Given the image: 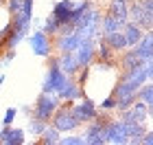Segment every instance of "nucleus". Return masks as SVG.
Instances as JSON below:
<instances>
[{"label":"nucleus","mask_w":153,"mask_h":145,"mask_svg":"<svg viewBox=\"0 0 153 145\" xmlns=\"http://www.w3.org/2000/svg\"><path fill=\"white\" fill-rule=\"evenodd\" d=\"M2 84H4V75H0V88H2Z\"/></svg>","instance_id":"obj_33"},{"label":"nucleus","mask_w":153,"mask_h":145,"mask_svg":"<svg viewBox=\"0 0 153 145\" xmlns=\"http://www.w3.org/2000/svg\"><path fill=\"white\" fill-rule=\"evenodd\" d=\"M72 7H74L72 0H59V2H55L51 16L57 20L59 24H68V22H70V11H72Z\"/></svg>","instance_id":"obj_13"},{"label":"nucleus","mask_w":153,"mask_h":145,"mask_svg":"<svg viewBox=\"0 0 153 145\" xmlns=\"http://www.w3.org/2000/svg\"><path fill=\"white\" fill-rule=\"evenodd\" d=\"M125 128H127V136H129V143L134 145H140V139L142 134L147 132V125L140 121H134V123H125Z\"/></svg>","instance_id":"obj_20"},{"label":"nucleus","mask_w":153,"mask_h":145,"mask_svg":"<svg viewBox=\"0 0 153 145\" xmlns=\"http://www.w3.org/2000/svg\"><path fill=\"white\" fill-rule=\"evenodd\" d=\"M29 42H31V48H33V53H35L37 57H51V53H53V42H51V38H48L42 29L31 33Z\"/></svg>","instance_id":"obj_7"},{"label":"nucleus","mask_w":153,"mask_h":145,"mask_svg":"<svg viewBox=\"0 0 153 145\" xmlns=\"http://www.w3.org/2000/svg\"><path fill=\"white\" fill-rule=\"evenodd\" d=\"M96 106H99V110H103V112H112V110H116V97L107 95L105 99H103L101 103H96Z\"/></svg>","instance_id":"obj_28"},{"label":"nucleus","mask_w":153,"mask_h":145,"mask_svg":"<svg viewBox=\"0 0 153 145\" xmlns=\"http://www.w3.org/2000/svg\"><path fill=\"white\" fill-rule=\"evenodd\" d=\"M107 13H109V16H114V18H118L125 24L129 20V0H109Z\"/></svg>","instance_id":"obj_16"},{"label":"nucleus","mask_w":153,"mask_h":145,"mask_svg":"<svg viewBox=\"0 0 153 145\" xmlns=\"http://www.w3.org/2000/svg\"><path fill=\"white\" fill-rule=\"evenodd\" d=\"M59 103L61 99L57 95H51V92H42L37 97V101H35V106H33V116L39 121H51V116L55 114V110L59 108Z\"/></svg>","instance_id":"obj_2"},{"label":"nucleus","mask_w":153,"mask_h":145,"mask_svg":"<svg viewBox=\"0 0 153 145\" xmlns=\"http://www.w3.org/2000/svg\"><path fill=\"white\" fill-rule=\"evenodd\" d=\"M16 116H18V108H7L4 110V116H2V125H13Z\"/></svg>","instance_id":"obj_30"},{"label":"nucleus","mask_w":153,"mask_h":145,"mask_svg":"<svg viewBox=\"0 0 153 145\" xmlns=\"http://www.w3.org/2000/svg\"><path fill=\"white\" fill-rule=\"evenodd\" d=\"M57 64H59V68L68 75V77H74L76 71L81 68L79 64H76V57H74V53H72V51H68V53H59Z\"/></svg>","instance_id":"obj_15"},{"label":"nucleus","mask_w":153,"mask_h":145,"mask_svg":"<svg viewBox=\"0 0 153 145\" xmlns=\"http://www.w3.org/2000/svg\"><path fill=\"white\" fill-rule=\"evenodd\" d=\"M20 112H22V114H31V106H22V108H20Z\"/></svg>","instance_id":"obj_32"},{"label":"nucleus","mask_w":153,"mask_h":145,"mask_svg":"<svg viewBox=\"0 0 153 145\" xmlns=\"http://www.w3.org/2000/svg\"><path fill=\"white\" fill-rule=\"evenodd\" d=\"M140 64H144V62L134 53V48H125V51L120 53V59H118L120 71H129V68H136V66H140Z\"/></svg>","instance_id":"obj_18"},{"label":"nucleus","mask_w":153,"mask_h":145,"mask_svg":"<svg viewBox=\"0 0 153 145\" xmlns=\"http://www.w3.org/2000/svg\"><path fill=\"white\" fill-rule=\"evenodd\" d=\"M59 136H61L59 130H55L53 125H46L44 132L39 134V143L42 145H57L59 143Z\"/></svg>","instance_id":"obj_24"},{"label":"nucleus","mask_w":153,"mask_h":145,"mask_svg":"<svg viewBox=\"0 0 153 145\" xmlns=\"http://www.w3.org/2000/svg\"><path fill=\"white\" fill-rule=\"evenodd\" d=\"M123 29V22L114 16H101V24H99V31L101 35H107V33H114V31H120Z\"/></svg>","instance_id":"obj_19"},{"label":"nucleus","mask_w":153,"mask_h":145,"mask_svg":"<svg viewBox=\"0 0 153 145\" xmlns=\"http://www.w3.org/2000/svg\"><path fill=\"white\" fill-rule=\"evenodd\" d=\"M129 48H134V53L142 62H151V57H153V33L144 31V35L140 38V42H138L136 46H129Z\"/></svg>","instance_id":"obj_10"},{"label":"nucleus","mask_w":153,"mask_h":145,"mask_svg":"<svg viewBox=\"0 0 153 145\" xmlns=\"http://www.w3.org/2000/svg\"><path fill=\"white\" fill-rule=\"evenodd\" d=\"M101 38L107 42V46L112 48L114 53H123L125 48H129L127 46V40H125V35H123V29L120 31H114V33H107V35H101Z\"/></svg>","instance_id":"obj_17"},{"label":"nucleus","mask_w":153,"mask_h":145,"mask_svg":"<svg viewBox=\"0 0 153 145\" xmlns=\"http://www.w3.org/2000/svg\"><path fill=\"white\" fill-rule=\"evenodd\" d=\"M136 101V95H123V97H116V110L123 112V110L131 108V103Z\"/></svg>","instance_id":"obj_27"},{"label":"nucleus","mask_w":153,"mask_h":145,"mask_svg":"<svg viewBox=\"0 0 153 145\" xmlns=\"http://www.w3.org/2000/svg\"><path fill=\"white\" fill-rule=\"evenodd\" d=\"M79 42H81L79 33L72 31V33H66V35H57V42L53 44V48L59 53H68V51H74L79 46Z\"/></svg>","instance_id":"obj_12"},{"label":"nucleus","mask_w":153,"mask_h":145,"mask_svg":"<svg viewBox=\"0 0 153 145\" xmlns=\"http://www.w3.org/2000/svg\"><path fill=\"white\" fill-rule=\"evenodd\" d=\"M81 103H72V114H74V119L81 123V125H85L88 121H92V119H96V114H99V106L90 99V97H85L83 95L81 99H79Z\"/></svg>","instance_id":"obj_5"},{"label":"nucleus","mask_w":153,"mask_h":145,"mask_svg":"<svg viewBox=\"0 0 153 145\" xmlns=\"http://www.w3.org/2000/svg\"><path fill=\"white\" fill-rule=\"evenodd\" d=\"M151 112H153V110H149L142 101L136 99L134 103H131V108H127V110H123V112H120V119H123L125 123H134V121L144 123V121L151 116Z\"/></svg>","instance_id":"obj_8"},{"label":"nucleus","mask_w":153,"mask_h":145,"mask_svg":"<svg viewBox=\"0 0 153 145\" xmlns=\"http://www.w3.org/2000/svg\"><path fill=\"white\" fill-rule=\"evenodd\" d=\"M96 40H81L79 46L74 48V57H76V64L79 66H92L94 59H96Z\"/></svg>","instance_id":"obj_6"},{"label":"nucleus","mask_w":153,"mask_h":145,"mask_svg":"<svg viewBox=\"0 0 153 145\" xmlns=\"http://www.w3.org/2000/svg\"><path fill=\"white\" fill-rule=\"evenodd\" d=\"M129 2H131V0H129Z\"/></svg>","instance_id":"obj_34"},{"label":"nucleus","mask_w":153,"mask_h":145,"mask_svg":"<svg viewBox=\"0 0 153 145\" xmlns=\"http://www.w3.org/2000/svg\"><path fill=\"white\" fill-rule=\"evenodd\" d=\"M68 81V75L59 68L57 64V57L51 59V64H48V73L44 77V84H42V92H51V95H57L61 90V86H64Z\"/></svg>","instance_id":"obj_3"},{"label":"nucleus","mask_w":153,"mask_h":145,"mask_svg":"<svg viewBox=\"0 0 153 145\" xmlns=\"http://www.w3.org/2000/svg\"><path fill=\"white\" fill-rule=\"evenodd\" d=\"M94 53H96V62H109V59H114V55H116L103 38L96 40V51Z\"/></svg>","instance_id":"obj_22"},{"label":"nucleus","mask_w":153,"mask_h":145,"mask_svg":"<svg viewBox=\"0 0 153 145\" xmlns=\"http://www.w3.org/2000/svg\"><path fill=\"white\" fill-rule=\"evenodd\" d=\"M136 99H138V101H142L149 110H153V86H151V81H144V84L138 88Z\"/></svg>","instance_id":"obj_21"},{"label":"nucleus","mask_w":153,"mask_h":145,"mask_svg":"<svg viewBox=\"0 0 153 145\" xmlns=\"http://www.w3.org/2000/svg\"><path fill=\"white\" fill-rule=\"evenodd\" d=\"M61 145H83V136H76L72 132H66V136H59Z\"/></svg>","instance_id":"obj_29"},{"label":"nucleus","mask_w":153,"mask_h":145,"mask_svg":"<svg viewBox=\"0 0 153 145\" xmlns=\"http://www.w3.org/2000/svg\"><path fill=\"white\" fill-rule=\"evenodd\" d=\"M42 31H44L48 38L57 35V31H59V22H57V20H55L53 16H48V18L44 20V24H42Z\"/></svg>","instance_id":"obj_26"},{"label":"nucleus","mask_w":153,"mask_h":145,"mask_svg":"<svg viewBox=\"0 0 153 145\" xmlns=\"http://www.w3.org/2000/svg\"><path fill=\"white\" fill-rule=\"evenodd\" d=\"M123 35H125V40H127V46H136L138 42H140V38L144 35V29L140 24L127 20V22L123 24Z\"/></svg>","instance_id":"obj_14"},{"label":"nucleus","mask_w":153,"mask_h":145,"mask_svg":"<svg viewBox=\"0 0 153 145\" xmlns=\"http://www.w3.org/2000/svg\"><path fill=\"white\" fill-rule=\"evenodd\" d=\"M83 95H85V88H81L79 84H76L74 77H68V81L61 86V90L57 92V97L61 101H79Z\"/></svg>","instance_id":"obj_9"},{"label":"nucleus","mask_w":153,"mask_h":145,"mask_svg":"<svg viewBox=\"0 0 153 145\" xmlns=\"http://www.w3.org/2000/svg\"><path fill=\"white\" fill-rule=\"evenodd\" d=\"M29 35V33H24V31H20V29H16V26H13V29L9 31V35L4 38V42H2V46H4V51L7 48H16L20 42H22V40Z\"/></svg>","instance_id":"obj_23"},{"label":"nucleus","mask_w":153,"mask_h":145,"mask_svg":"<svg viewBox=\"0 0 153 145\" xmlns=\"http://www.w3.org/2000/svg\"><path fill=\"white\" fill-rule=\"evenodd\" d=\"M13 57H16V51H13V48H7V55L2 57V66H7V64H9V62H11Z\"/></svg>","instance_id":"obj_31"},{"label":"nucleus","mask_w":153,"mask_h":145,"mask_svg":"<svg viewBox=\"0 0 153 145\" xmlns=\"http://www.w3.org/2000/svg\"><path fill=\"white\" fill-rule=\"evenodd\" d=\"M103 139H105V143H114V145L129 143L125 121L123 119H109L105 125H103Z\"/></svg>","instance_id":"obj_4"},{"label":"nucleus","mask_w":153,"mask_h":145,"mask_svg":"<svg viewBox=\"0 0 153 145\" xmlns=\"http://www.w3.org/2000/svg\"><path fill=\"white\" fill-rule=\"evenodd\" d=\"M46 125H48L46 121H39V119H35V116H31L29 125H26V132L33 134V136H39L42 132H44V128H46Z\"/></svg>","instance_id":"obj_25"},{"label":"nucleus","mask_w":153,"mask_h":145,"mask_svg":"<svg viewBox=\"0 0 153 145\" xmlns=\"http://www.w3.org/2000/svg\"><path fill=\"white\" fill-rule=\"evenodd\" d=\"M72 103H74V101H61L59 108L55 110V114L51 116V121H48L55 130H59L61 134L74 132L76 128H81V123L76 121L74 114H72Z\"/></svg>","instance_id":"obj_1"},{"label":"nucleus","mask_w":153,"mask_h":145,"mask_svg":"<svg viewBox=\"0 0 153 145\" xmlns=\"http://www.w3.org/2000/svg\"><path fill=\"white\" fill-rule=\"evenodd\" d=\"M24 130L22 128H13V125H4L0 130V143L2 145H24Z\"/></svg>","instance_id":"obj_11"}]
</instances>
